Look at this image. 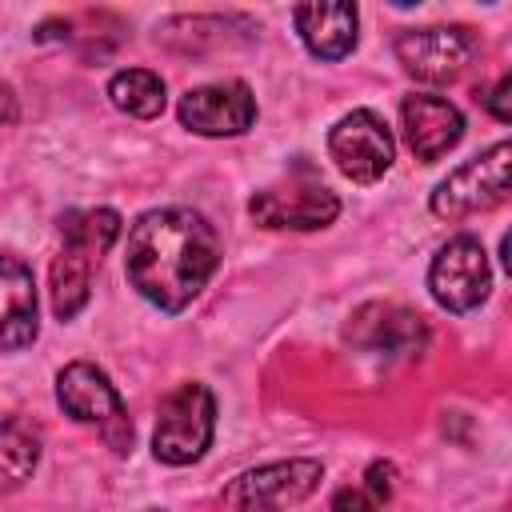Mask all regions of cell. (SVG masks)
<instances>
[{
  "label": "cell",
  "instance_id": "cell-1",
  "mask_svg": "<svg viewBox=\"0 0 512 512\" xmlns=\"http://www.w3.org/2000/svg\"><path fill=\"white\" fill-rule=\"evenodd\" d=\"M220 264L216 228L192 208H152L128 228V284L160 312H184Z\"/></svg>",
  "mask_w": 512,
  "mask_h": 512
},
{
  "label": "cell",
  "instance_id": "cell-2",
  "mask_svg": "<svg viewBox=\"0 0 512 512\" xmlns=\"http://www.w3.org/2000/svg\"><path fill=\"white\" fill-rule=\"evenodd\" d=\"M60 236H64V248L52 260V312L60 320H72L88 304V288H92V272L100 256L120 236V212L116 208L64 212Z\"/></svg>",
  "mask_w": 512,
  "mask_h": 512
},
{
  "label": "cell",
  "instance_id": "cell-3",
  "mask_svg": "<svg viewBox=\"0 0 512 512\" xmlns=\"http://www.w3.org/2000/svg\"><path fill=\"white\" fill-rule=\"evenodd\" d=\"M56 400L76 424H92L116 456L132 452V420H128V408L104 368H96L88 360L64 364L56 372Z\"/></svg>",
  "mask_w": 512,
  "mask_h": 512
},
{
  "label": "cell",
  "instance_id": "cell-4",
  "mask_svg": "<svg viewBox=\"0 0 512 512\" xmlns=\"http://www.w3.org/2000/svg\"><path fill=\"white\" fill-rule=\"evenodd\" d=\"M216 436V396L208 384H180L160 400L156 412V432H152V452L160 464L184 468L196 464Z\"/></svg>",
  "mask_w": 512,
  "mask_h": 512
},
{
  "label": "cell",
  "instance_id": "cell-5",
  "mask_svg": "<svg viewBox=\"0 0 512 512\" xmlns=\"http://www.w3.org/2000/svg\"><path fill=\"white\" fill-rule=\"evenodd\" d=\"M508 172H512V144L500 140L488 152H480V156L464 160L460 168H452L436 184L428 208L440 220H464V216L488 212V208L508 200Z\"/></svg>",
  "mask_w": 512,
  "mask_h": 512
},
{
  "label": "cell",
  "instance_id": "cell-6",
  "mask_svg": "<svg viewBox=\"0 0 512 512\" xmlns=\"http://www.w3.org/2000/svg\"><path fill=\"white\" fill-rule=\"evenodd\" d=\"M324 480V464L312 456H292V460H272L260 468L240 472L224 488V504L232 512H284L300 500H308Z\"/></svg>",
  "mask_w": 512,
  "mask_h": 512
},
{
  "label": "cell",
  "instance_id": "cell-7",
  "mask_svg": "<svg viewBox=\"0 0 512 512\" xmlns=\"http://www.w3.org/2000/svg\"><path fill=\"white\" fill-rule=\"evenodd\" d=\"M428 292L444 312H472L492 292L488 252L476 236H452L428 264Z\"/></svg>",
  "mask_w": 512,
  "mask_h": 512
},
{
  "label": "cell",
  "instance_id": "cell-8",
  "mask_svg": "<svg viewBox=\"0 0 512 512\" xmlns=\"http://www.w3.org/2000/svg\"><path fill=\"white\" fill-rule=\"evenodd\" d=\"M328 156L332 164L352 180V184H376L392 160H396V144L388 124L372 112V108H356L348 116H340L328 132Z\"/></svg>",
  "mask_w": 512,
  "mask_h": 512
},
{
  "label": "cell",
  "instance_id": "cell-9",
  "mask_svg": "<svg viewBox=\"0 0 512 512\" xmlns=\"http://www.w3.org/2000/svg\"><path fill=\"white\" fill-rule=\"evenodd\" d=\"M400 68L420 84H452L476 56L468 28H408L392 44Z\"/></svg>",
  "mask_w": 512,
  "mask_h": 512
},
{
  "label": "cell",
  "instance_id": "cell-10",
  "mask_svg": "<svg viewBox=\"0 0 512 512\" xmlns=\"http://www.w3.org/2000/svg\"><path fill=\"white\" fill-rule=\"evenodd\" d=\"M180 124L196 136H240L256 124V96L244 80L200 84L180 96Z\"/></svg>",
  "mask_w": 512,
  "mask_h": 512
},
{
  "label": "cell",
  "instance_id": "cell-11",
  "mask_svg": "<svg viewBox=\"0 0 512 512\" xmlns=\"http://www.w3.org/2000/svg\"><path fill=\"white\" fill-rule=\"evenodd\" d=\"M400 128H404V144L412 148L416 160L432 164L444 152H452L464 136V116L452 100L432 96V92H412L400 104Z\"/></svg>",
  "mask_w": 512,
  "mask_h": 512
},
{
  "label": "cell",
  "instance_id": "cell-12",
  "mask_svg": "<svg viewBox=\"0 0 512 512\" xmlns=\"http://www.w3.org/2000/svg\"><path fill=\"white\" fill-rule=\"evenodd\" d=\"M248 212L260 228H292V232H312L328 228L340 216L336 192L308 184V188H264L248 200Z\"/></svg>",
  "mask_w": 512,
  "mask_h": 512
},
{
  "label": "cell",
  "instance_id": "cell-13",
  "mask_svg": "<svg viewBox=\"0 0 512 512\" xmlns=\"http://www.w3.org/2000/svg\"><path fill=\"white\" fill-rule=\"evenodd\" d=\"M348 336L372 352H388V356H408L420 352L428 340L424 316L400 304H364L348 328Z\"/></svg>",
  "mask_w": 512,
  "mask_h": 512
},
{
  "label": "cell",
  "instance_id": "cell-14",
  "mask_svg": "<svg viewBox=\"0 0 512 512\" xmlns=\"http://www.w3.org/2000/svg\"><path fill=\"white\" fill-rule=\"evenodd\" d=\"M304 48L316 60H344L356 48V4L340 0H312L292 12Z\"/></svg>",
  "mask_w": 512,
  "mask_h": 512
},
{
  "label": "cell",
  "instance_id": "cell-15",
  "mask_svg": "<svg viewBox=\"0 0 512 512\" xmlns=\"http://www.w3.org/2000/svg\"><path fill=\"white\" fill-rule=\"evenodd\" d=\"M36 280L16 256H0V352L36 340Z\"/></svg>",
  "mask_w": 512,
  "mask_h": 512
},
{
  "label": "cell",
  "instance_id": "cell-16",
  "mask_svg": "<svg viewBox=\"0 0 512 512\" xmlns=\"http://www.w3.org/2000/svg\"><path fill=\"white\" fill-rule=\"evenodd\" d=\"M108 100L120 112L136 116V120H156L164 112V104H168V92H164V80L156 72H148V68H120L108 80Z\"/></svg>",
  "mask_w": 512,
  "mask_h": 512
},
{
  "label": "cell",
  "instance_id": "cell-17",
  "mask_svg": "<svg viewBox=\"0 0 512 512\" xmlns=\"http://www.w3.org/2000/svg\"><path fill=\"white\" fill-rule=\"evenodd\" d=\"M40 460V436L28 420H0V492L20 488Z\"/></svg>",
  "mask_w": 512,
  "mask_h": 512
},
{
  "label": "cell",
  "instance_id": "cell-18",
  "mask_svg": "<svg viewBox=\"0 0 512 512\" xmlns=\"http://www.w3.org/2000/svg\"><path fill=\"white\" fill-rule=\"evenodd\" d=\"M364 488L372 492L376 504H388L392 492H396V468H392L388 460H372L368 472H364Z\"/></svg>",
  "mask_w": 512,
  "mask_h": 512
},
{
  "label": "cell",
  "instance_id": "cell-19",
  "mask_svg": "<svg viewBox=\"0 0 512 512\" xmlns=\"http://www.w3.org/2000/svg\"><path fill=\"white\" fill-rule=\"evenodd\" d=\"M380 504L372 500V492L364 484H348L332 492V512H376Z\"/></svg>",
  "mask_w": 512,
  "mask_h": 512
},
{
  "label": "cell",
  "instance_id": "cell-20",
  "mask_svg": "<svg viewBox=\"0 0 512 512\" xmlns=\"http://www.w3.org/2000/svg\"><path fill=\"white\" fill-rule=\"evenodd\" d=\"M508 92H512V76H500V80H496V88H488V92H484V108H488V112H492L500 124H508V120H512Z\"/></svg>",
  "mask_w": 512,
  "mask_h": 512
},
{
  "label": "cell",
  "instance_id": "cell-21",
  "mask_svg": "<svg viewBox=\"0 0 512 512\" xmlns=\"http://www.w3.org/2000/svg\"><path fill=\"white\" fill-rule=\"evenodd\" d=\"M12 116H16V100L8 88H0V120H12Z\"/></svg>",
  "mask_w": 512,
  "mask_h": 512
},
{
  "label": "cell",
  "instance_id": "cell-22",
  "mask_svg": "<svg viewBox=\"0 0 512 512\" xmlns=\"http://www.w3.org/2000/svg\"><path fill=\"white\" fill-rule=\"evenodd\" d=\"M152 512H156V508H152Z\"/></svg>",
  "mask_w": 512,
  "mask_h": 512
}]
</instances>
